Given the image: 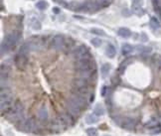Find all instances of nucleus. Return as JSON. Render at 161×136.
<instances>
[{
	"label": "nucleus",
	"instance_id": "1",
	"mask_svg": "<svg viewBox=\"0 0 161 136\" xmlns=\"http://www.w3.org/2000/svg\"><path fill=\"white\" fill-rule=\"evenodd\" d=\"M19 38H20V32L18 31H14L12 33H9L8 35H6L4 40L1 43V55H4L7 52H9L10 49L18 42Z\"/></svg>",
	"mask_w": 161,
	"mask_h": 136
},
{
	"label": "nucleus",
	"instance_id": "2",
	"mask_svg": "<svg viewBox=\"0 0 161 136\" xmlns=\"http://www.w3.org/2000/svg\"><path fill=\"white\" fill-rule=\"evenodd\" d=\"M75 69L76 71L83 70H96V63L93 59H81L77 60L75 63Z\"/></svg>",
	"mask_w": 161,
	"mask_h": 136
},
{
	"label": "nucleus",
	"instance_id": "3",
	"mask_svg": "<svg viewBox=\"0 0 161 136\" xmlns=\"http://www.w3.org/2000/svg\"><path fill=\"white\" fill-rule=\"evenodd\" d=\"M73 57L76 60H81V59H93L92 54L89 51V48L86 45H81V46L77 47L74 49L73 52Z\"/></svg>",
	"mask_w": 161,
	"mask_h": 136
},
{
	"label": "nucleus",
	"instance_id": "4",
	"mask_svg": "<svg viewBox=\"0 0 161 136\" xmlns=\"http://www.w3.org/2000/svg\"><path fill=\"white\" fill-rule=\"evenodd\" d=\"M17 129H20L25 132H35L37 129V123L32 118L22 120L17 124Z\"/></svg>",
	"mask_w": 161,
	"mask_h": 136
},
{
	"label": "nucleus",
	"instance_id": "5",
	"mask_svg": "<svg viewBox=\"0 0 161 136\" xmlns=\"http://www.w3.org/2000/svg\"><path fill=\"white\" fill-rule=\"evenodd\" d=\"M69 101H71L72 103L75 105H77L78 107H80L81 109H84L88 106V99L87 96H79V94H74L72 93L71 96L68 99Z\"/></svg>",
	"mask_w": 161,
	"mask_h": 136
},
{
	"label": "nucleus",
	"instance_id": "6",
	"mask_svg": "<svg viewBox=\"0 0 161 136\" xmlns=\"http://www.w3.org/2000/svg\"><path fill=\"white\" fill-rule=\"evenodd\" d=\"M66 45V39L62 35H56L51 40V47L56 51L64 50Z\"/></svg>",
	"mask_w": 161,
	"mask_h": 136
},
{
	"label": "nucleus",
	"instance_id": "7",
	"mask_svg": "<svg viewBox=\"0 0 161 136\" xmlns=\"http://www.w3.org/2000/svg\"><path fill=\"white\" fill-rule=\"evenodd\" d=\"M49 128H50V130L52 132L58 133V132H62L65 128H67V126L65 125V123L62 121V119L58 116L57 118H55L53 121L50 123Z\"/></svg>",
	"mask_w": 161,
	"mask_h": 136
},
{
	"label": "nucleus",
	"instance_id": "8",
	"mask_svg": "<svg viewBox=\"0 0 161 136\" xmlns=\"http://www.w3.org/2000/svg\"><path fill=\"white\" fill-rule=\"evenodd\" d=\"M29 44V47L31 49V51H41L44 47V40L40 39L39 37H33L31 40L27 42Z\"/></svg>",
	"mask_w": 161,
	"mask_h": 136
},
{
	"label": "nucleus",
	"instance_id": "9",
	"mask_svg": "<svg viewBox=\"0 0 161 136\" xmlns=\"http://www.w3.org/2000/svg\"><path fill=\"white\" fill-rule=\"evenodd\" d=\"M28 62H29L28 56L20 55V54H18L15 57V60H14L15 66H16L17 69H19V70H25L26 67L28 65Z\"/></svg>",
	"mask_w": 161,
	"mask_h": 136
},
{
	"label": "nucleus",
	"instance_id": "10",
	"mask_svg": "<svg viewBox=\"0 0 161 136\" xmlns=\"http://www.w3.org/2000/svg\"><path fill=\"white\" fill-rule=\"evenodd\" d=\"M66 108H67V111H68L71 115H73L75 118H78L79 116L81 115L82 109L80 107H78L77 105H75L74 103H72L69 100H67V103H66Z\"/></svg>",
	"mask_w": 161,
	"mask_h": 136
},
{
	"label": "nucleus",
	"instance_id": "11",
	"mask_svg": "<svg viewBox=\"0 0 161 136\" xmlns=\"http://www.w3.org/2000/svg\"><path fill=\"white\" fill-rule=\"evenodd\" d=\"M96 77V70H83L77 71V78H85V80L92 81Z\"/></svg>",
	"mask_w": 161,
	"mask_h": 136
},
{
	"label": "nucleus",
	"instance_id": "12",
	"mask_svg": "<svg viewBox=\"0 0 161 136\" xmlns=\"http://www.w3.org/2000/svg\"><path fill=\"white\" fill-rule=\"evenodd\" d=\"M119 125H121L122 128H124V129L132 130L133 128L136 126V120L133 119V118H129V117L121 118Z\"/></svg>",
	"mask_w": 161,
	"mask_h": 136
},
{
	"label": "nucleus",
	"instance_id": "13",
	"mask_svg": "<svg viewBox=\"0 0 161 136\" xmlns=\"http://www.w3.org/2000/svg\"><path fill=\"white\" fill-rule=\"evenodd\" d=\"M59 117L62 119V121L65 123V125L67 127L74 125V123L76 122V118H75L73 115H71L68 111L61 113V114L59 115Z\"/></svg>",
	"mask_w": 161,
	"mask_h": 136
},
{
	"label": "nucleus",
	"instance_id": "14",
	"mask_svg": "<svg viewBox=\"0 0 161 136\" xmlns=\"http://www.w3.org/2000/svg\"><path fill=\"white\" fill-rule=\"evenodd\" d=\"M89 81L85 80V78H76L72 82L73 89H85V88H89Z\"/></svg>",
	"mask_w": 161,
	"mask_h": 136
},
{
	"label": "nucleus",
	"instance_id": "15",
	"mask_svg": "<svg viewBox=\"0 0 161 136\" xmlns=\"http://www.w3.org/2000/svg\"><path fill=\"white\" fill-rule=\"evenodd\" d=\"M13 100V94L12 92L9 89H2L0 92V103L3 101H12Z\"/></svg>",
	"mask_w": 161,
	"mask_h": 136
},
{
	"label": "nucleus",
	"instance_id": "16",
	"mask_svg": "<svg viewBox=\"0 0 161 136\" xmlns=\"http://www.w3.org/2000/svg\"><path fill=\"white\" fill-rule=\"evenodd\" d=\"M38 119L42 122H46L49 119V111L46 106H41L38 110Z\"/></svg>",
	"mask_w": 161,
	"mask_h": 136
},
{
	"label": "nucleus",
	"instance_id": "17",
	"mask_svg": "<svg viewBox=\"0 0 161 136\" xmlns=\"http://www.w3.org/2000/svg\"><path fill=\"white\" fill-rule=\"evenodd\" d=\"M131 10H132V12L136 15H142L144 13V11L142 9V6H141V0H134L132 3V6H131Z\"/></svg>",
	"mask_w": 161,
	"mask_h": 136
},
{
	"label": "nucleus",
	"instance_id": "18",
	"mask_svg": "<svg viewBox=\"0 0 161 136\" xmlns=\"http://www.w3.org/2000/svg\"><path fill=\"white\" fill-rule=\"evenodd\" d=\"M13 100L12 101H3V103H0V110H1V113L3 114H7L10 110L11 108L13 106Z\"/></svg>",
	"mask_w": 161,
	"mask_h": 136
},
{
	"label": "nucleus",
	"instance_id": "19",
	"mask_svg": "<svg viewBox=\"0 0 161 136\" xmlns=\"http://www.w3.org/2000/svg\"><path fill=\"white\" fill-rule=\"evenodd\" d=\"M9 73H10V68L7 67L6 65H2L1 66V70H0V75H1V81H6L9 77Z\"/></svg>",
	"mask_w": 161,
	"mask_h": 136
},
{
	"label": "nucleus",
	"instance_id": "20",
	"mask_svg": "<svg viewBox=\"0 0 161 136\" xmlns=\"http://www.w3.org/2000/svg\"><path fill=\"white\" fill-rule=\"evenodd\" d=\"M106 54L108 58H110V59L114 58V56L117 55V49H115L114 45L108 44L107 46V49H106Z\"/></svg>",
	"mask_w": 161,
	"mask_h": 136
},
{
	"label": "nucleus",
	"instance_id": "21",
	"mask_svg": "<svg viewBox=\"0 0 161 136\" xmlns=\"http://www.w3.org/2000/svg\"><path fill=\"white\" fill-rule=\"evenodd\" d=\"M161 125L160 122H159V120L158 119H156V118H151L149 121H147L146 123H145V127L148 128V129H152V128H154V127H157V126H159Z\"/></svg>",
	"mask_w": 161,
	"mask_h": 136
},
{
	"label": "nucleus",
	"instance_id": "22",
	"mask_svg": "<svg viewBox=\"0 0 161 136\" xmlns=\"http://www.w3.org/2000/svg\"><path fill=\"white\" fill-rule=\"evenodd\" d=\"M89 88H85V89H73L72 88V93L74 94H79V96H87L89 93Z\"/></svg>",
	"mask_w": 161,
	"mask_h": 136
},
{
	"label": "nucleus",
	"instance_id": "23",
	"mask_svg": "<svg viewBox=\"0 0 161 136\" xmlns=\"http://www.w3.org/2000/svg\"><path fill=\"white\" fill-rule=\"evenodd\" d=\"M10 111H14V112H24V105L20 101H17V103H14L12 108H11Z\"/></svg>",
	"mask_w": 161,
	"mask_h": 136
},
{
	"label": "nucleus",
	"instance_id": "24",
	"mask_svg": "<svg viewBox=\"0 0 161 136\" xmlns=\"http://www.w3.org/2000/svg\"><path fill=\"white\" fill-rule=\"evenodd\" d=\"M117 34H118V36H121L122 38H125V39L131 36V32H130V30L127 29V28H121L117 31Z\"/></svg>",
	"mask_w": 161,
	"mask_h": 136
},
{
	"label": "nucleus",
	"instance_id": "25",
	"mask_svg": "<svg viewBox=\"0 0 161 136\" xmlns=\"http://www.w3.org/2000/svg\"><path fill=\"white\" fill-rule=\"evenodd\" d=\"M30 51H31V49H30V47H29V44H28V43H25V44H23V45H22V46L20 47L18 54L28 56V54H29Z\"/></svg>",
	"mask_w": 161,
	"mask_h": 136
},
{
	"label": "nucleus",
	"instance_id": "26",
	"mask_svg": "<svg viewBox=\"0 0 161 136\" xmlns=\"http://www.w3.org/2000/svg\"><path fill=\"white\" fill-rule=\"evenodd\" d=\"M98 117L99 116H96L95 113H93V114H88L86 116V122L88 124H93V123L98 122V120H99Z\"/></svg>",
	"mask_w": 161,
	"mask_h": 136
},
{
	"label": "nucleus",
	"instance_id": "27",
	"mask_svg": "<svg viewBox=\"0 0 161 136\" xmlns=\"http://www.w3.org/2000/svg\"><path fill=\"white\" fill-rule=\"evenodd\" d=\"M132 50H133L132 46H130L129 44H124V45H122V47H121V54L127 56L132 52Z\"/></svg>",
	"mask_w": 161,
	"mask_h": 136
},
{
	"label": "nucleus",
	"instance_id": "28",
	"mask_svg": "<svg viewBox=\"0 0 161 136\" xmlns=\"http://www.w3.org/2000/svg\"><path fill=\"white\" fill-rule=\"evenodd\" d=\"M110 64H104V65L102 66V69H100V73H102V77L106 78L107 75L110 74Z\"/></svg>",
	"mask_w": 161,
	"mask_h": 136
},
{
	"label": "nucleus",
	"instance_id": "29",
	"mask_svg": "<svg viewBox=\"0 0 161 136\" xmlns=\"http://www.w3.org/2000/svg\"><path fill=\"white\" fill-rule=\"evenodd\" d=\"M74 45H75V41L72 39V38H68V39L66 40V45H65L64 50H72ZM72 52H73V50H72Z\"/></svg>",
	"mask_w": 161,
	"mask_h": 136
},
{
	"label": "nucleus",
	"instance_id": "30",
	"mask_svg": "<svg viewBox=\"0 0 161 136\" xmlns=\"http://www.w3.org/2000/svg\"><path fill=\"white\" fill-rule=\"evenodd\" d=\"M150 27L153 30H157V29L160 28V23H159L158 20H157L155 17H152L150 19Z\"/></svg>",
	"mask_w": 161,
	"mask_h": 136
},
{
	"label": "nucleus",
	"instance_id": "31",
	"mask_svg": "<svg viewBox=\"0 0 161 136\" xmlns=\"http://www.w3.org/2000/svg\"><path fill=\"white\" fill-rule=\"evenodd\" d=\"M96 1L100 8H104V7L110 6V4L111 3V0H96Z\"/></svg>",
	"mask_w": 161,
	"mask_h": 136
},
{
	"label": "nucleus",
	"instance_id": "32",
	"mask_svg": "<svg viewBox=\"0 0 161 136\" xmlns=\"http://www.w3.org/2000/svg\"><path fill=\"white\" fill-rule=\"evenodd\" d=\"M30 25H31L32 29H34V30H40L41 29V23L37 20V19H32L31 22H30Z\"/></svg>",
	"mask_w": 161,
	"mask_h": 136
},
{
	"label": "nucleus",
	"instance_id": "33",
	"mask_svg": "<svg viewBox=\"0 0 161 136\" xmlns=\"http://www.w3.org/2000/svg\"><path fill=\"white\" fill-rule=\"evenodd\" d=\"M37 8H38L39 10H45V9H47V7H48V3L45 1V0H40V1L37 2Z\"/></svg>",
	"mask_w": 161,
	"mask_h": 136
},
{
	"label": "nucleus",
	"instance_id": "34",
	"mask_svg": "<svg viewBox=\"0 0 161 136\" xmlns=\"http://www.w3.org/2000/svg\"><path fill=\"white\" fill-rule=\"evenodd\" d=\"M152 5L156 12L159 13L161 11V0H152Z\"/></svg>",
	"mask_w": 161,
	"mask_h": 136
},
{
	"label": "nucleus",
	"instance_id": "35",
	"mask_svg": "<svg viewBox=\"0 0 161 136\" xmlns=\"http://www.w3.org/2000/svg\"><path fill=\"white\" fill-rule=\"evenodd\" d=\"M93 113H95L96 116H100L104 113V109L103 108L102 105H96L95 110H93Z\"/></svg>",
	"mask_w": 161,
	"mask_h": 136
},
{
	"label": "nucleus",
	"instance_id": "36",
	"mask_svg": "<svg viewBox=\"0 0 161 136\" xmlns=\"http://www.w3.org/2000/svg\"><path fill=\"white\" fill-rule=\"evenodd\" d=\"M91 33L92 34H95V35H99V36H104V35H106V33H104L103 30L98 29V28H93V29H91Z\"/></svg>",
	"mask_w": 161,
	"mask_h": 136
},
{
	"label": "nucleus",
	"instance_id": "37",
	"mask_svg": "<svg viewBox=\"0 0 161 136\" xmlns=\"http://www.w3.org/2000/svg\"><path fill=\"white\" fill-rule=\"evenodd\" d=\"M87 134H88V136H98V130L96 129V128H93V127H91V128H88L87 129Z\"/></svg>",
	"mask_w": 161,
	"mask_h": 136
},
{
	"label": "nucleus",
	"instance_id": "38",
	"mask_svg": "<svg viewBox=\"0 0 161 136\" xmlns=\"http://www.w3.org/2000/svg\"><path fill=\"white\" fill-rule=\"evenodd\" d=\"M91 43L93 46H95V47H100V45H102V40L100 39V38H93V39H92L91 41Z\"/></svg>",
	"mask_w": 161,
	"mask_h": 136
},
{
	"label": "nucleus",
	"instance_id": "39",
	"mask_svg": "<svg viewBox=\"0 0 161 136\" xmlns=\"http://www.w3.org/2000/svg\"><path fill=\"white\" fill-rule=\"evenodd\" d=\"M110 94V89L108 86H103L102 89V96H108Z\"/></svg>",
	"mask_w": 161,
	"mask_h": 136
},
{
	"label": "nucleus",
	"instance_id": "40",
	"mask_svg": "<svg viewBox=\"0 0 161 136\" xmlns=\"http://www.w3.org/2000/svg\"><path fill=\"white\" fill-rule=\"evenodd\" d=\"M149 130H150V133H151V134L160 133V132H161V125L157 126V127H154V128H152V129H149Z\"/></svg>",
	"mask_w": 161,
	"mask_h": 136
},
{
	"label": "nucleus",
	"instance_id": "41",
	"mask_svg": "<svg viewBox=\"0 0 161 136\" xmlns=\"http://www.w3.org/2000/svg\"><path fill=\"white\" fill-rule=\"evenodd\" d=\"M53 12L55 14H59L60 13V9L58 8V7H54V8H53Z\"/></svg>",
	"mask_w": 161,
	"mask_h": 136
},
{
	"label": "nucleus",
	"instance_id": "42",
	"mask_svg": "<svg viewBox=\"0 0 161 136\" xmlns=\"http://www.w3.org/2000/svg\"><path fill=\"white\" fill-rule=\"evenodd\" d=\"M156 64L158 65L159 67H161V57H159L158 59H157V61H156Z\"/></svg>",
	"mask_w": 161,
	"mask_h": 136
},
{
	"label": "nucleus",
	"instance_id": "43",
	"mask_svg": "<svg viewBox=\"0 0 161 136\" xmlns=\"http://www.w3.org/2000/svg\"><path fill=\"white\" fill-rule=\"evenodd\" d=\"M142 41H147V36H145V34H142Z\"/></svg>",
	"mask_w": 161,
	"mask_h": 136
},
{
	"label": "nucleus",
	"instance_id": "44",
	"mask_svg": "<svg viewBox=\"0 0 161 136\" xmlns=\"http://www.w3.org/2000/svg\"><path fill=\"white\" fill-rule=\"evenodd\" d=\"M159 122H160V124H161V113H160V114H159Z\"/></svg>",
	"mask_w": 161,
	"mask_h": 136
},
{
	"label": "nucleus",
	"instance_id": "45",
	"mask_svg": "<svg viewBox=\"0 0 161 136\" xmlns=\"http://www.w3.org/2000/svg\"><path fill=\"white\" fill-rule=\"evenodd\" d=\"M159 17H160V19H161V11L159 12Z\"/></svg>",
	"mask_w": 161,
	"mask_h": 136
}]
</instances>
